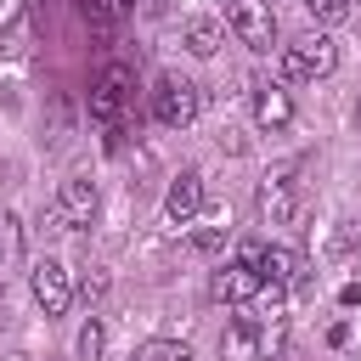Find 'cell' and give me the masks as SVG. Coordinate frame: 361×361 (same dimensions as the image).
<instances>
[{
    "label": "cell",
    "instance_id": "cell-19",
    "mask_svg": "<svg viewBox=\"0 0 361 361\" xmlns=\"http://www.w3.org/2000/svg\"><path fill=\"white\" fill-rule=\"evenodd\" d=\"M23 17V0H0V28H11Z\"/></svg>",
    "mask_w": 361,
    "mask_h": 361
},
{
    "label": "cell",
    "instance_id": "cell-11",
    "mask_svg": "<svg viewBox=\"0 0 361 361\" xmlns=\"http://www.w3.org/2000/svg\"><path fill=\"white\" fill-rule=\"evenodd\" d=\"M259 276H265V282H276V288H293V282H299V254H293V248L265 243V254H259Z\"/></svg>",
    "mask_w": 361,
    "mask_h": 361
},
{
    "label": "cell",
    "instance_id": "cell-7",
    "mask_svg": "<svg viewBox=\"0 0 361 361\" xmlns=\"http://www.w3.org/2000/svg\"><path fill=\"white\" fill-rule=\"evenodd\" d=\"M197 209H203V175L180 169L164 192V214H169V226H186V220H197Z\"/></svg>",
    "mask_w": 361,
    "mask_h": 361
},
{
    "label": "cell",
    "instance_id": "cell-1",
    "mask_svg": "<svg viewBox=\"0 0 361 361\" xmlns=\"http://www.w3.org/2000/svg\"><path fill=\"white\" fill-rule=\"evenodd\" d=\"M338 68V45H333V34H305V39H293L288 51H282V79H327Z\"/></svg>",
    "mask_w": 361,
    "mask_h": 361
},
{
    "label": "cell",
    "instance_id": "cell-18",
    "mask_svg": "<svg viewBox=\"0 0 361 361\" xmlns=\"http://www.w3.org/2000/svg\"><path fill=\"white\" fill-rule=\"evenodd\" d=\"M79 293H85V299H102V293H107V271H96V265H90V271H85V282H79Z\"/></svg>",
    "mask_w": 361,
    "mask_h": 361
},
{
    "label": "cell",
    "instance_id": "cell-9",
    "mask_svg": "<svg viewBox=\"0 0 361 361\" xmlns=\"http://www.w3.org/2000/svg\"><path fill=\"white\" fill-rule=\"evenodd\" d=\"M265 288V276L254 271V265H226V271H214V282H209V293L220 299V305H254V293Z\"/></svg>",
    "mask_w": 361,
    "mask_h": 361
},
{
    "label": "cell",
    "instance_id": "cell-22",
    "mask_svg": "<svg viewBox=\"0 0 361 361\" xmlns=\"http://www.w3.org/2000/svg\"><path fill=\"white\" fill-rule=\"evenodd\" d=\"M6 361H28V355H6Z\"/></svg>",
    "mask_w": 361,
    "mask_h": 361
},
{
    "label": "cell",
    "instance_id": "cell-23",
    "mask_svg": "<svg viewBox=\"0 0 361 361\" xmlns=\"http://www.w3.org/2000/svg\"><path fill=\"white\" fill-rule=\"evenodd\" d=\"M350 6H361V0H350Z\"/></svg>",
    "mask_w": 361,
    "mask_h": 361
},
{
    "label": "cell",
    "instance_id": "cell-17",
    "mask_svg": "<svg viewBox=\"0 0 361 361\" xmlns=\"http://www.w3.org/2000/svg\"><path fill=\"white\" fill-rule=\"evenodd\" d=\"M305 11H310V17L322 23V28H333V23H344V17L355 11V6H350V0H305Z\"/></svg>",
    "mask_w": 361,
    "mask_h": 361
},
{
    "label": "cell",
    "instance_id": "cell-4",
    "mask_svg": "<svg viewBox=\"0 0 361 361\" xmlns=\"http://www.w3.org/2000/svg\"><path fill=\"white\" fill-rule=\"evenodd\" d=\"M96 209H102V197H96V180H85V175H68V180L56 186L51 226H62V231H79V226H90V220H96Z\"/></svg>",
    "mask_w": 361,
    "mask_h": 361
},
{
    "label": "cell",
    "instance_id": "cell-12",
    "mask_svg": "<svg viewBox=\"0 0 361 361\" xmlns=\"http://www.w3.org/2000/svg\"><path fill=\"white\" fill-rule=\"evenodd\" d=\"M220 39H226V28H220L214 17H192V23H186V51H192V56H214Z\"/></svg>",
    "mask_w": 361,
    "mask_h": 361
},
{
    "label": "cell",
    "instance_id": "cell-6",
    "mask_svg": "<svg viewBox=\"0 0 361 361\" xmlns=\"http://www.w3.org/2000/svg\"><path fill=\"white\" fill-rule=\"evenodd\" d=\"M28 288H34V305H39L45 316H62V310L73 305V276H68L62 259H39L34 276H28Z\"/></svg>",
    "mask_w": 361,
    "mask_h": 361
},
{
    "label": "cell",
    "instance_id": "cell-5",
    "mask_svg": "<svg viewBox=\"0 0 361 361\" xmlns=\"http://www.w3.org/2000/svg\"><path fill=\"white\" fill-rule=\"evenodd\" d=\"M152 113H158L164 130H186V124L197 118V85H186V79H158Z\"/></svg>",
    "mask_w": 361,
    "mask_h": 361
},
{
    "label": "cell",
    "instance_id": "cell-20",
    "mask_svg": "<svg viewBox=\"0 0 361 361\" xmlns=\"http://www.w3.org/2000/svg\"><path fill=\"white\" fill-rule=\"evenodd\" d=\"M141 6V17H164V0H135Z\"/></svg>",
    "mask_w": 361,
    "mask_h": 361
},
{
    "label": "cell",
    "instance_id": "cell-15",
    "mask_svg": "<svg viewBox=\"0 0 361 361\" xmlns=\"http://www.w3.org/2000/svg\"><path fill=\"white\" fill-rule=\"evenodd\" d=\"M130 361H192V355H186V344H175V338H147Z\"/></svg>",
    "mask_w": 361,
    "mask_h": 361
},
{
    "label": "cell",
    "instance_id": "cell-3",
    "mask_svg": "<svg viewBox=\"0 0 361 361\" xmlns=\"http://www.w3.org/2000/svg\"><path fill=\"white\" fill-rule=\"evenodd\" d=\"M130 85H135V73H130L124 62H107L102 79L90 85V118L107 124V130H118V113H124V102H130Z\"/></svg>",
    "mask_w": 361,
    "mask_h": 361
},
{
    "label": "cell",
    "instance_id": "cell-8",
    "mask_svg": "<svg viewBox=\"0 0 361 361\" xmlns=\"http://www.w3.org/2000/svg\"><path fill=\"white\" fill-rule=\"evenodd\" d=\"M293 209H299V180H293V169L265 175V180H259V214L276 226V220H293Z\"/></svg>",
    "mask_w": 361,
    "mask_h": 361
},
{
    "label": "cell",
    "instance_id": "cell-21",
    "mask_svg": "<svg viewBox=\"0 0 361 361\" xmlns=\"http://www.w3.org/2000/svg\"><path fill=\"white\" fill-rule=\"evenodd\" d=\"M0 265H6V237H0Z\"/></svg>",
    "mask_w": 361,
    "mask_h": 361
},
{
    "label": "cell",
    "instance_id": "cell-24",
    "mask_svg": "<svg viewBox=\"0 0 361 361\" xmlns=\"http://www.w3.org/2000/svg\"><path fill=\"white\" fill-rule=\"evenodd\" d=\"M226 6H231V0H226Z\"/></svg>",
    "mask_w": 361,
    "mask_h": 361
},
{
    "label": "cell",
    "instance_id": "cell-2",
    "mask_svg": "<svg viewBox=\"0 0 361 361\" xmlns=\"http://www.w3.org/2000/svg\"><path fill=\"white\" fill-rule=\"evenodd\" d=\"M226 23H231V34L248 51H271L276 45V11H271V0H231Z\"/></svg>",
    "mask_w": 361,
    "mask_h": 361
},
{
    "label": "cell",
    "instance_id": "cell-13",
    "mask_svg": "<svg viewBox=\"0 0 361 361\" xmlns=\"http://www.w3.org/2000/svg\"><path fill=\"white\" fill-rule=\"evenodd\" d=\"M73 11H79L96 34H107V28L118 23V0H73Z\"/></svg>",
    "mask_w": 361,
    "mask_h": 361
},
{
    "label": "cell",
    "instance_id": "cell-16",
    "mask_svg": "<svg viewBox=\"0 0 361 361\" xmlns=\"http://www.w3.org/2000/svg\"><path fill=\"white\" fill-rule=\"evenodd\" d=\"M226 231H231V220H226V214H214V220H209V226H203V231L192 237V248H197V254H220Z\"/></svg>",
    "mask_w": 361,
    "mask_h": 361
},
{
    "label": "cell",
    "instance_id": "cell-10",
    "mask_svg": "<svg viewBox=\"0 0 361 361\" xmlns=\"http://www.w3.org/2000/svg\"><path fill=\"white\" fill-rule=\"evenodd\" d=\"M254 124H259V130H288V124H293V96H288L276 79L254 90Z\"/></svg>",
    "mask_w": 361,
    "mask_h": 361
},
{
    "label": "cell",
    "instance_id": "cell-14",
    "mask_svg": "<svg viewBox=\"0 0 361 361\" xmlns=\"http://www.w3.org/2000/svg\"><path fill=\"white\" fill-rule=\"evenodd\" d=\"M102 350H107V327L90 316V322L79 327V344H73V355H79V361H102Z\"/></svg>",
    "mask_w": 361,
    "mask_h": 361
}]
</instances>
